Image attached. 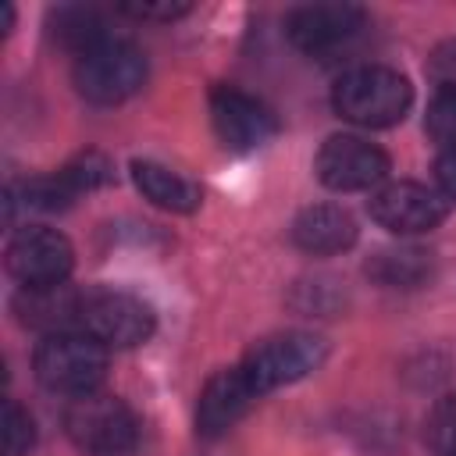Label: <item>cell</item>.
<instances>
[{
    "label": "cell",
    "mask_w": 456,
    "mask_h": 456,
    "mask_svg": "<svg viewBox=\"0 0 456 456\" xmlns=\"http://www.w3.org/2000/svg\"><path fill=\"white\" fill-rule=\"evenodd\" d=\"M314 171L321 185L335 192H360L374 189L388 175V153L360 135H331L321 142Z\"/></svg>",
    "instance_id": "8"
},
{
    "label": "cell",
    "mask_w": 456,
    "mask_h": 456,
    "mask_svg": "<svg viewBox=\"0 0 456 456\" xmlns=\"http://www.w3.org/2000/svg\"><path fill=\"white\" fill-rule=\"evenodd\" d=\"M363 21H367V14L356 4H303V7L289 11L285 32H289L292 46H299L303 53H328V50L349 43L363 28Z\"/></svg>",
    "instance_id": "11"
},
{
    "label": "cell",
    "mask_w": 456,
    "mask_h": 456,
    "mask_svg": "<svg viewBox=\"0 0 456 456\" xmlns=\"http://www.w3.org/2000/svg\"><path fill=\"white\" fill-rule=\"evenodd\" d=\"M132 182L150 203H157L164 210L192 214L200 207V185L157 160H132Z\"/></svg>",
    "instance_id": "15"
},
{
    "label": "cell",
    "mask_w": 456,
    "mask_h": 456,
    "mask_svg": "<svg viewBox=\"0 0 456 456\" xmlns=\"http://www.w3.org/2000/svg\"><path fill=\"white\" fill-rule=\"evenodd\" d=\"M125 14L142 18V21H175L189 14V4H171V0H142V4H121Z\"/></svg>",
    "instance_id": "23"
},
{
    "label": "cell",
    "mask_w": 456,
    "mask_h": 456,
    "mask_svg": "<svg viewBox=\"0 0 456 456\" xmlns=\"http://www.w3.org/2000/svg\"><path fill=\"white\" fill-rule=\"evenodd\" d=\"M50 25H53V39L61 46H68L75 57H82L93 46H100L103 39H110L103 28V18L93 7H57Z\"/></svg>",
    "instance_id": "17"
},
{
    "label": "cell",
    "mask_w": 456,
    "mask_h": 456,
    "mask_svg": "<svg viewBox=\"0 0 456 456\" xmlns=\"http://www.w3.org/2000/svg\"><path fill=\"white\" fill-rule=\"evenodd\" d=\"M435 178H438V189H442L449 200H456V146L438 153V160H435Z\"/></svg>",
    "instance_id": "24"
},
{
    "label": "cell",
    "mask_w": 456,
    "mask_h": 456,
    "mask_svg": "<svg viewBox=\"0 0 456 456\" xmlns=\"http://www.w3.org/2000/svg\"><path fill=\"white\" fill-rule=\"evenodd\" d=\"M424 128L435 142H442L445 150L456 146V93H438L428 107V118H424Z\"/></svg>",
    "instance_id": "21"
},
{
    "label": "cell",
    "mask_w": 456,
    "mask_h": 456,
    "mask_svg": "<svg viewBox=\"0 0 456 456\" xmlns=\"http://www.w3.org/2000/svg\"><path fill=\"white\" fill-rule=\"evenodd\" d=\"M64 431L86 456H125L139 442V417L110 392H89L68 403Z\"/></svg>",
    "instance_id": "3"
},
{
    "label": "cell",
    "mask_w": 456,
    "mask_h": 456,
    "mask_svg": "<svg viewBox=\"0 0 456 456\" xmlns=\"http://www.w3.org/2000/svg\"><path fill=\"white\" fill-rule=\"evenodd\" d=\"M363 271L385 289H420L435 274V256L420 246H388L378 249Z\"/></svg>",
    "instance_id": "16"
},
{
    "label": "cell",
    "mask_w": 456,
    "mask_h": 456,
    "mask_svg": "<svg viewBox=\"0 0 456 456\" xmlns=\"http://www.w3.org/2000/svg\"><path fill=\"white\" fill-rule=\"evenodd\" d=\"M424 438L435 456H456V392L442 395L431 406V413L424 420Z\"/></svg>",
    "instance_id": "19"
},
{
    "label": "cell",
    "mask_w": 456,
    "mask_h": 456,
    "mask_svg": "<svg viewBox=\"0 0 456 456\" xmlns=\"http://www.w3.org/2000/svg\"><path fill=\"white\" fill-rule=\"evenodd\" d=\"M32 367L43 388L78 399L100 392L107 378V346H100L86 331H57L36 346Z\"/></svg>",
    "instance_id": "2"
},
{
    "label": "cell",
    "mask_w": 456,
    "mask_h": 456,
    "mask_svg": "<svg viewBox=\"0 0 456 456\" xmlns=\"http://www.w3.org/2000/svg\"><path fill=\"white\" fill-rule=\"evenodd\" d=\"M428 78L438 93H456V39H442L428 57Z\"/></svg>",
    "instance_id": "22"
},
{
    "label": "cell",
    "mask_w": 456,
    "mask_h": 456,
    "mask_svg": "<svg viewBox=\"0 0 456 456\" xmlns=\"http://www.w3.org/2000/svg\"><path fill=\"white\" fill-rule=\"evenodd\" d=\"M210 121H214L217 139L235 153L260 150L278 132V118L271 114V107L235 86L210 89Z\"/></svg>",
    "instance_id": "9"
},
{
    "label": "cell",
    "mask_w": 456,
    "mask_h": 456,
    "mask_svg": "<svg viewBox=\"0 0 456 456\" xmlns=\"http://www.w3.org/2000/svg\"><path fill=\"white\" fill-rule=\"evenodd\" d=\"M146 82V57L128 39H103L75 61V86L89 103H121Z\"/></svg>",
    "instance_id": "5"
},
{
    "label": "cell",
    "mask_w": 456,
    "mask_h": 456,
    "mask_svg": "<svg viewBox=\"0 0 456 456\" xmlns=\"http://www.w3.org/2000/svg\"><path fill=\"white\" fill-rule=\"evenodd\" d=\"M0 438H4V456H25L32 445H36V420L28 417V410L14 399L4 403V428H0Z\"/></svg>",
    "instance_id": "20"
},
{
    "label": "cell",
    "mask_w": 456,
    "mask_h": 456,
    "mask_svg": "<svg viewBox=\"0 0 456 456\" xmlns=\"http://www.w3.org/2000/svg\"><path fill=\"white\" fill-rule=\"evenodd\" d=\"M78 303H82V292H71L68 285H46V289H18L11 306L21 324L57 335L71 328L78 331Z\"/></svg>",
    "instance_id": "14"
},
{
    "label": "cell",
    "mask_w": 456,
    "mask_h": 456,
    "mask_svg": "<svg viewBox=\"0 0 456 456\" xmlns=\"http://www.w3.org/2000/svg\"><path fill=\"white\" fill-rule=\"evenodd\" d=\"M328 356V346L310 335V331H281V335H271L264 342H256L239 370L246 374V381L253 385L256 395H267L274 388H285V385H296L303 381L306 374H314Z\"/></svg>",
    "instance_id": "4"
},
{
    "label": "cell",
    "mask_w": 456,
    "mask_h": 456,
    "mask_svg": "<svg viewBox=\"0 0 456 456\" xmlns=\"http://www.w3.org/2000/svg\"><path fill=\"white\" fill-rule=\"evenodd\" d=\"M335 110L363 128H388L395 121L406 118L410 103H413V86L406 82V75H399L395 68L385 64H363L346 71L335 82L331 93Z\"/></svg>",
    "instance_id": "1"
},
{
    "label": "cell",
    "mask_w": 456,
    "mask_h": 456,
    "mask_svg": "<svg viewBox=\"0 0 456 456\" xmlns=\"http://www.w3.org/2000/svg\"><path fill=\"white\" fill-rule=\"evenodd\" d=\"M4 264L7 274L21 281V289H46V285H64V278L75 267V249L57 228L28 224L11 235Z\"/></svg>",
    "instance_id": "7"
},
{
    "label": "cell",
    "mask_w": 456,
    "mask_h": 456,
    "mask_svg": "<svg viewBox=\"0 0 456 456\" xmlns=\"http://www.w3.org/2000/svg\"><path fill=\"white\" fill-rule=\"evenodd\" d=\"M157 328L153 310L132 296V292H118V289H93L82 292L78 303V331H86L89 338H96L100 346H114V349H132L139 342H146Z\"/></svg>",
    "instance_id": "6"
},
{
    "label": "cell",
    "mask_w": 456,
    "mask_h": 456,
    "mask_svg": "<svg viewBox=\"0 0 456 456\" xmlns=\"http://www.w3.org/2000/svg\"><path fill=\"white\" fill-rule=\"evenodd\" d=\"M356 221L346 207L335 203H314L303 207L292 221V242L310 256H335L356 246Z\"/></svg>",
    "instance_id": "13"
},
{
    "label": "cell",
    "mask_w": 456,
    "mask_h": 456,
    "mask_svg": "<svg viewBox=\"0 0 456 456\" xmlns=\"http://www.w3.org/2000/svg\"><path fill=\"white\" fill-rule=\"evenodd\" d=\"M57 175V182L64 185V192L75 200V196H82V192H93V189H100V185H107L110 178H114V164L100 153V150H86V153H78V157H71L61 171H53Z\"/></svg>",
    "instance_id": "18"
},
{
    "label": "cell",
    "mask_w": 456,
    "mask_h": 456,
    "mask_svg": "<svg viewBox=\"0 0 456 456\" xmlns=\"http://www.w3.org/2000/svg\"><path fill=\"white\" fill-rule=\"evenodd\" d=\"M367 210L392 235H424V232H431L445 221V200L435 189L420 185V182H388V185H381L370 196Z\"/></svg>",
    "instance_id": "10"
},
{
    "label": "cell",
    "mask_w": 456,
    "mask_h": 456,
    "mask_svg": "<svg viewBox=\"0 0 456 456\" xmlns=\"http://www.w3.org/2000/svg\"><path fill=\"white\" fill-rule=\"evenodd\" d=\"M260 395L253 392V385L246 381V374L239 367H224L217 374L207 378L200 403H196V431L203 438H217L224 435Z\"/></svg>",
    "instance_id": "12"
}]
</instances>
